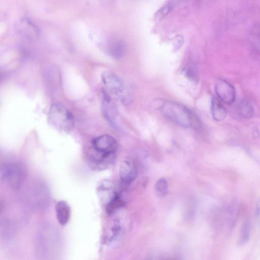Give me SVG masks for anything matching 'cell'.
<instances>
[{
	"instance_id": "cell-1",
	"label": "cell",
	"mask_w": 260,
	"mask_h": 260,
	"mask_svg": "<svg viewBox=\"0 0 260 260\" xmlns=\"http://www.w3.org/2000/svg\"><path fill=\"white\" fill-rule=\"evenodd\" d=\"M118 148L116 139L109 135L94 138L88 149L86 159L90 167L96 170H103L114 162Z\"/></svg>"
},
{
	"instance_id": "cell-2",
	"label": "cell",
	"mask_w": 260,
	"mask_h": 260,
	"mask_svg": "<svg viewBox=\"0 0 260 260\" xmlns=\"http://www.w3.org/2000/svg\"><path fill=\"white\" fill-rule=\"evenodd\" d=\"M154 107L167 119L184 128H190L193 124V116L184 105L169 100H157Z\"/></svg>"
},
{
	"instance_id": "cell-3",
	"label": "cell",
	"mask_w": 260,
	"mask_h": 260,
	"mask_svg": "<svg viewBox=\"0 0 260 260\" xmlns=\"http://www.w3.org/2000/svg\"><path fill=\"white\" fill-rule=\"evenodd\" d=\"M50 124L60 131L69 132L74 126V119L68 108L61 104H53L49 111Z\"/></svg>"
},
{
	"instance_id": "cell-4",
	"label": "cell",
	"mask_w": 260,
	"mask_h": 260,
	"mask_svg": "<svg viewBox=\"0 0 260 260\" xmlns=\"http://www.w3.org/2000/svg\"><path fill=\"white\" fill-rule=\"evenodd\" d=\"M0 175L2 181L13 189L19 188L27 176L25 165L20 162H8L1 165Z\"/></svg>"
},
{
	"instance_id": "cell-5",
	"label": "cell",
	"mask_w": 260,
	"mask_h": 260,
	"mask_svg": "<svg viewBox=\"0 0 260 260\" xmlns=\"http://www.w3.org/2000/svg\"><path fill=\"white\" fill-rule=\"evenodd\" d=\"M101 77L105 87L108 92L120 97L124 103L128 101L124 82L117 74L112 71H107L102 73Z\"/></svg>"
},
{
	"instance_id": "cell-6",
	"label": "cell",
	"mask_w": 260,
	"mask_h": 260,
	"mask_svg": "<svg viewBox=\"0 0 260 260\" xmlns=\"http://www.w3.org/2000/svg\"><path fill=\"white\" fill-rule=\"evenodd\" d=\"M215 91L219 98L226 104H233L236 99V91L234 86L226 81L221 79L216 82Z\"/></svg>"
},
{
	"instance_id": "cell-7",
	"label": "cell",
	"mask_w": 260,
	"mask_h": 260,
	"mask_svg": "<svg viewBox=\"0 0 260 260\" xmlns=\"http://www.w3.org/2000/svg\"><path fill=\"white\" fill-rule=\"evenodd\" d=\"M101 110L103 117L111 125L116 126L118 117L117 107L111 97L106 93L102 95Z\"/></svg>"
},
{
	"instance_id": "cell-8",
	"label": "cell",
	"mask_w": 260,
	"mask_h": 260,
	"mask_svg": "<svg viewBox=\"0 0 260 260\" xmlns=\"http://www.w3.org/2000/svg\"><path fill=\"white\" fill-rule=\"evenodd\" d=\"M15 30L18 34L28 39H36L39 35L37 26L27 18H21L15 25Z\"/></svg>"
},
{
	"instance_id": "cell-9",
	"label": "cell",
	"mask_w": 260,
	"mask_h": 260,
	"mask_svg": "<svg viewBox=\"0 0 260 260\" xmlns=\"http://www.w3.org/2000/svg\"><path fill=\"white\" fill-rule=\"evenodd\" d=\"M138 169L136 165L132 161L125 160L121 165L120 176L125 184H130L137 178Z\"/></svg>"
},
{
	"instance_id": "cell-10",
	"label": "cell",
	"mask_w": 260,
	"mask_h": 260,
	"mask_svg": "<svg viewBox=\"0 0 260 260\" xmlns=\"http://www.w3.org/2000/svg\"><path fill=\"white\" fill-rule=\"evenodd\" d=\"M97 193L101 202L106 205L113 198L116 192L113 190V184L110 181L104 180L99 184Z\"/></svg>"
},
{
	"instance_id": "cell-11",
	"label": "cell",
	"mask_w": 260,
	"mask_h": 260,
	"mask_svg": "<svg viewBox=\"0 0 260 260\" xmlns=\"http://www.w3.org/2000/svg\"><path fill=\"white\" fill-rule=\"evenodd\" d=\"M57 219L61 226L67 225L71 216V208L68 203L65 201L58 202L55 206Z\"/></svg>"
},
{
	"instance_id": "cell-12",
	"label": "cell",
	"mask_w": 260,
	"mask_h": 260,
	"mask_svg": "<svg viewBox=\"0 0 260 260\" xmlns=\"http://www.w3.org/2000/svg\"><path fill=\"white\" fill-rule=\"evenodd\" d=\"M126 51L125 43L121 39L113 40L108 45V52L113 58L118 60L124 55Z\"/></svg>"
},
{
	"instance_id": "cell-13",
	"label": "cell",
	"mask_w": 260,
	"mask_h": 260,
	"mask_svg": "<svg viewBox=\"0 0 260 260\" xmlns=\"http://www.w3.org/2000/svg\"><path fill=\"white\" fill-rule=\"evenodd\" d=\"M211 111L213 119L217 122L224 120L227 115L225 107L216 98H213L211 103Z\"/></svg>"
},
{
	"instance_id": "cell-14",
	"label": "cell",
	"mask_w": 260,
	"mask_h": 260,
	"mask_svg": "<svg viewBox=\"0 0 260 260\" xmlns=\"http://www.w3.org/2000/svg\"><path fill=\"white\" fill-rule=\"evenodd\" d=\"M125 201L120 193L116 192L114 196L106 205V210L108 214L115 213L118 209L124 206Z\"/></svg>"
},
{
	"instance_id": "cell-15",
	"label": "cell",
	"mask_w": 260,
	"mask_h": 260,
	"mask_svg": "<svg viewBox=\"0 0 260 260\" xmlns=\"http://www.w3.org/2000/svg\"><path fill=\"white\" fill-rule=\"evenodd\" d=\"M238 112L240 116L244 119H250L252 118L254 114L253 105L247 100L242 101L238 107Z\"/></svg>"
},
{
	"instance_id": "cell-16",
	"label": "cell",
	"mask_w": 260,
	"mask_h": 260,
	"mask_svg": "<svg viewBox=\"0 0 260 260\" xmlns=\"http://www.w3.org/2000/svg\"><path fill=\"white\" fill-rule=\"evenodd\" d=\"M251 235V224L250 223L247 221L243 224L240 236L239 241L240 245H243L247 243Z\"/></svg>"
},
{
	"instance_id": "cell-17",
	"label": "cell",
	"mask_w": 260,
	"mask_h": 260,
	"mask_svg": "<svg viewBox=\"0 0 260 260\" xmlns=\"http://www.w3.org/2000/svg\"><path fill=\"white\" fill-rule=\"evenodd\" d=\"M156 193L160 197H164L168 193V185L166 179L161 178L157 182L155 186Z\"/></svg>"
},
{
	"instance_id": "cell-18",
	"label": "cell",
	"mask_w": 260,
	"mask_h": 260,
	"mask_svg": "<svg viewBox=\"0 0 260 260\" xmlns=\"http://www.w3.org/2000/svg\"><path fill=\"white\" fill-rule=\"evenodd\" d=\"M172 6L170 4L166 5L159 10L155 15V19L157 21H160L164 18L171 11Z\"/></svg>"
},
{
	"instance_id": "cell-19",
	"label": "cell",
	"mask_w": 260,
	"mask_h": 260,
	"mask_svg": "<svg viewBox=\"0 0 260 260\" xmlns=\"http://www.w3.org/2000/svg\"><path fill=\"white\" fill-rule=\"evenodd\" d=\"M184 39L182 36H177L175 39L174 45L176 49H180L182 46Z\"/></svg>"
},
{
	"instance_id": "cell-20",
	"label": "cell",
	"mask_w": 260,
	"mask_h": 260,
	"mask_svg": "<svg viewBox=\"0 0 260 260\" xmlns=\"http://www.w3.org/2000/svg\"><path fill=\"white\" fill-rule=\"evenodd\" d=\"M186 0H173V3H176L177 2H181L182 1H185Z\"/></svg>"
}]
</instances>
